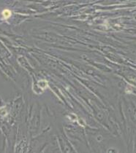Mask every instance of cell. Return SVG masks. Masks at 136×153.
<instances>
[{
    "mask_svg": "<svg viewBox=\"0 0 136 153\" xmlns=\"http://www.w3.org/2000/svg\"><path fill=\"white\" fill-rule=\"evenodd\" d=\"M2 15L5 18H8L11 16V11L8 10H5L2 12Z\"/></svg>",
    "mask_w": 136,
    "mask_h": 153,
    "instance_id": "obj_1",
    "label": "cell"
}]
</instances>
